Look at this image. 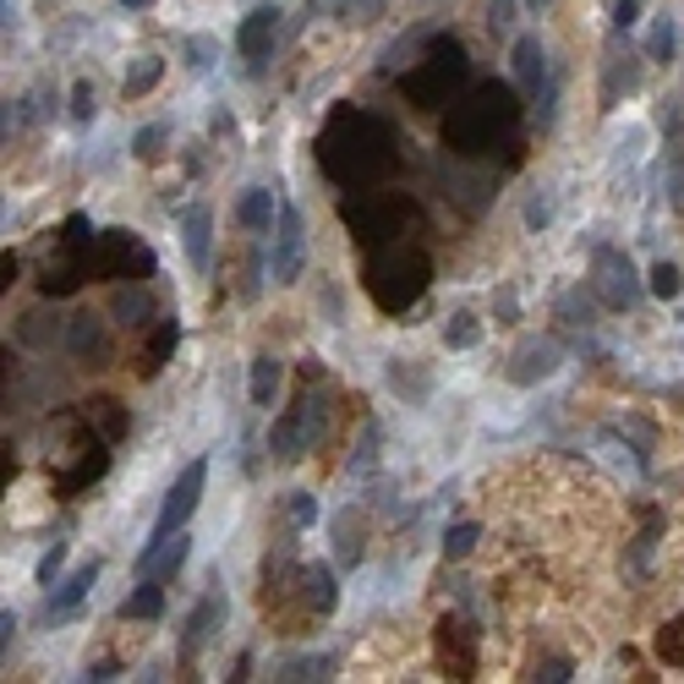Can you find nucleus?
<instances>
[{
  "label": "nucleus",
  "instance_id": "obj_1",
  "mask_svg": "<svg viewBox=\"0 0 684 684\" xmlns=\"http://www.w3.org/2000/svg\"><path fill=\"white\" fill-rule=\"evenodd\" d=\"M318 164H323L340 186L362 192V186L384 181V175L400 164V148H395L389 121H378V116H367V110H356V105H340V110L329 116L323 137H318Z\"/></svg>",
  "mask_w": 684,
  "mask_h": 684
},
{
  "label": "nucleus",
  "instance_id": "obj_2",
  "mask_svg": "<svg viewBox=\"0 0 684 684\" xmlns=\"http://www.w3.org/2000/svg\"><path fill=\"white\" fill-rule=\"evenodd\" d=\"M515 121H521V105H515V94L504 88V83H482V88H471L455 110H449V121H443V142L455 148V153H488V148H499L504 137L515 132Z\"/></svg>",
  "mask_w": 684,
  "mask_h": 684
},
{
  "label": "nucleus",
  "instance_id": "obj_3",
  "mask_svg": "<svg viewBox=\"0 0 684 684\" xmlns=\"http://www.w3.org/2000/svg\"><path fill=\"white\" fill-rule=\"evenodd\" d=\"M471 83V61L455 39H432L427 55L400 77V94H406L416 110H438V105H455L460 88Z\"/></svg>",
  "mask_w": 684,
  "mask_h": 684
},
{
  "label": "nucleus",
  "instance_id": "obj_4",
  "mask_svg": "<svg viewBox=\"0 0 684 684\" xmlns=\"http://www.w3.org/2000/svg\"><path fill=\"white\" fill-rule=\"evenodd\" d=\"M427 279H432L427 253H421V247H406V242H384V247L373 253V264H367V290H373V301H378L384 312L416 307L421 290H427Z\"/></svg>",
  "mask_w": 684,
  "mask_h": 684
},
{
  "label": "nucleus",
  "instance_id": "obj_5",
  "mask_svg": "<svg viewBox=\"0 0 684 684\" xmlns=\"http://www.w3.org/2000/svg\"><path fill=\"white\" fill-rule=\"evenodd\" d=\"M94 242H99V236L88 231V220L72 214V220L61 225L55 253L44 258L39 290H44V296H72V290H83V279H94Z\"/></svg>",
  "mask_w": 684,
  "mask_h": 684
},
{
  "label": "nucleus",
  "instance_id": "obj_6",
  "mask_svg": "<svg viewBox=\"0 0 684 684\" xmlns=\"http://www.w3.org/2000/svg\"><path fill=\"white\" fill-rule=\"evenodd\" d=\"M312 378H318V367H307V389L296 395V406L274 421L269 449L279 455V460H301V455H312L318 438H323V427H329V400L312 395Z\"/></svg>",
  "mask_w": 684,
  "mask_h": 684
},
{
  "label": "nucleus",
  "instance_id": "obj_7",
  "mask_svg": "<svg viewBox=\"0 0 684 684\" xmlns=\"http://www.w3.org/2000/svg\"><path fill=\"white\" fill-rule=\"evenodd\" d=\"M416 203L410 197H378V192H362V203H345V225L356 231V242L367 247H384V242H400L406 225H416Z\"/></svg>",
  "mask_w": 684,
  "mask_h": 684
},
{
  "label": "nucleus",
  "instance_id": "obj_8",
  "mask_svg": "<svg viewBox=\"0 0 684 684\" xmlns=\"http://www.w3.org/2000/svg\"><path fill=\"white\" fill-rule=\"evenodd\" d=\"M153 274V247L132 236V231H99V242H94V279H148Z\"/></svg>",
  "mask_w": 684,
  "mask_h": 684
},
{
  "label": "nucleus",
  "instance_id": "obj_9",
  "mask_svg": "<svg viewBox=\"0 0 684 684\" xmlns=\"http://www.w3.org/2000/svg\"><path fill=\"white\" fill-rule=\"evenodd\" d=\"M591 290H597V301H602V307H613V312H630V307L641 301V279H635V264H630L619 247H597V253H591Z\"/></svg>",
  "mask_w": 684,
  "mask_h": 684
},
{
  "label": "nucleus",
  "instance_id": "obj_10",
  "mask_svg": "<svg viewBox=\"0 0 684 684\" xmlns=\"http://www.w3.org/2000/svg\"><path fill=\"white\" fill-rule=\"evenodd\" d=\"M110 438H99V432H77V443L61 455V466H55V493H83L88 482H99L105 477V466H110Z\"/></svg>",
  "mask_w": 684,
  "mask_h": 684
},
{
  "label": "nucleus",
  "instance_id": "obj_11",
  "mask_svg": "<svg viewBox=\"0 0 684 684\" xmlns=\"http://www.w3.org/2000/svg\"><path fill=\"white\" fill-rule=\"evenodd\" d=\"M203 482H209V466H203V460H192V466L175 477V488L164 493L159 521H153V537H170V532H181V526L192 521V510H197V499H203Z\"/></svg>",
  "mask_w": 684,
  "mask_h": 684
},
{
  "label": "nucleus",
  "instance_id": "obj_12",
  "mask_svg": "<svg viewBox=\"0 0 684 684\" xmlns=\"http://www.w3.org/2000/svg\"><path fill=\"white\" fill-rule=\"evenodd\" d=\"M307 264V236H301V214L279 209V231H274V285H290Z\"/></svg>",
  "mask_w": 684,
  "mask_h": 684
},
{
  "label": "nucleus",
  "instance_id": "obj_13",
  "mask_svg": "<svg viewBox=\"0 0 684 684\" xmlns=\"http://www.w3.org/2000/svg\"><path fill=\"white\" fill-rule=\"evenodd\" d=\"M438 663L449 669V680H471L477 674V641L460 619H443L438 624Z\"/></svg>",
  "mask_w": 684,
  "mask_h": 684
},
{
  "label": "nucleus",
  "instance_id": "obj_14",
  "mask_svg": "<svg viewBox=\"0 0 684 684\" xmlns=\"http://www.w3.org/2000/svg\"><path fill=\"white\" fill-rule=\"evenodd\" d=\"M186 547H192L186 526H181V532H170V537H153L148 553L137 558V580H170V575L186 564Z\"/></svg>",
  "mask_w": 684,
  "mask_h": 684
},
{
  "label": "nucleus",
  "instance_id": "obj_15",
  "mask_svg": "<svg viewBox=\"0 0 684 684\" xmlns=\"http://www.w3.org/2000/svg\"><path fill=\"white\" fill-rule=\"evenodd\" d=\"M66 345H72V356H77L83 367H99V362L110 356V340H105V318H99V312H77V318L66 323Z\"/></svg>",
  "mask_w": 684,
  "mask_h": 684
},
{
  "label": "nucleus",
  "instance_id": "obj_16",
  "mask_svg": "<svg viewBox=\"0 0 684 684\" xmlns=\"http://www.w3.org/2000/svg\"><path fill=\"white\" fill-rule=\"evenodd\" d=\"M553 367H558V345H553V340H532V345L515 351L510 378H515V384H543V378H553Z\"/></svg>",
  "mask_w": 684,
  "mask_h": 684
},
{
  "label": "nucleus",
  "instance_id": "obj_17",
  "mask_svg": "<svg viewBox=\"0 0 684 684\" xmlns=\"http://www.w3.org/2000/svg\"><path fill=\"white\" fill-rule=\"evenodd\" d=\"M274 28H279V11H274V6L247 11V22H242V33H236V50H242L247 61H264L274 44Z\"/></svg>",
  "mask_w": 684,
  "mask_h": 684
},
{
  "label": "nucleus",
  "instance_id": "obj_18",
  "mask_svg": "<svg viewBox=\"0 0 684 684\" xmlns=\"http://www.w3.org/2000/svg\"><path fill=\"white\" fill-rule=\"evenodd\" d=\"M510 61H515L521 88H526V94H543V88H547V55H543V44H537L532 33H521V39H515Z\"/></svg>",
  "mask_w": 684,
  "mask_h": 684
},
{
  "label": "nucleus",
  "instance_id": "obj_19",
  "mask_svg": "<svg viewBox=\"0 0 684 684\" xmlns=\"http://www.w3.org/2000/svg\"><path fill=\"white\" fill-rule=\"evenodd\" d=\"M209 231H214V214H209L203 203H192V209L181 214V247H186L192 269H209Z\"/></svg>",
  "mask_w": 684,
  "mask_h": 684
},
{
  "label": "nucleus",
  "instance_id": "obj_20",
  "mask_svg": "<svg viewBox=\"0 0 684 684\" xmlns=\"http://www.w3.org/2000/svg\"><path fill=\"white\" fill-rule=\"evenodd\" d=\"M301 597H307L312 613H334V608H340V580H334V569H329V564H307V569H301Z\"/></svg>",
  "mask_w": 684,
  "mask_h": 684
},
{
  "label": "nucleus",
  "instance_id": "obj_21",
  "mask_svg": "<svg viewBox=\"0 0 684 684\" xmlns=\"http://www.w3.org/2000/svg\"><path fill=\"white\" fill-rule=\"evenodd\" d=\"M175 345H181V323H170V318H164V323L153 329V340L142 345V356H137V373H142V378H153V373H159V367L175 356Z\"/></svg>",
  "mask_w": 684,
  "mask_h": 684
},
{
  "label": "nucleus",
  "instance_id": "obj_22",
  "mask_svg": "<svg viewBox=\"0 0 684 684\" xmlns=\"http://www.w3.org/2000/svg\"><path fill=\"white\" fill-rule=\"evenodd\" d=\"M94 580H99V558L77 564V569H72L66 580H61V591L50 597V613H72V608H77V602L88 597V586H94Z\"/></svg>",
  "mask_w": 684,
  "mask_h": 684
},
{
  "label": "nucleus",
  "instance_id": "obj_23",
  "mask_svg": "<svg viewBox=\"0 0 684 684\" xmlns=\"http://www.w3.org/2000/svg\"><path fill=\"white\" fill-rule=\"evenodd\" d=\"M214 619H220V597H203L197 602V613L186 619V630H181V658H197V646L214 635Z\"/></svg>",
  "mask_w": 684,
  "mask_h": 684
},
{
  "label": "nucleus",
  "instance_id": "obj_24",
  "mask_svg": "<svg viewBox=\"0 0 684 684\" xmlns=\"http://www.w3.org/2000/svg\"><path fill=\"white\" fill-rule=\"evenodd\" d=\"M88 427L94 432H105L110 443H121L127 438V410H121V400H110V395H99V400H88Z\"/></svg>",
  "mask_w": 684,
  "mask_h": 684
},
{
  "label": "nucleus",
  "instance_id": "obj_25",
  "mask_svg": "<svg viewBox=\"0 0 684 684\" xmlns=\"http://www.w3.org/2000/svg\"><path fill=\"white\" fill-rule=\"evenodd\" d=\"M236 220H242L247 231H274V192L253 186V192L236 203Z\"/></svg>",
  "mask_w": 684,
  "mask_h": 684
},
{
  "label": "nucleus",
  "instance_id": "obj_26",
  "mask_svg": "<svg viewBox=\"0 0 684 684\" xmlns=\"http://www.w3.org/2000/svg\"><path fill=\"white\" fill-rule=\"evenodd\" d=\"M164 613V591L159 580H137V591L121 602V619H159Z\"/></svg>",
  "mask_w": 684,
  "mask_h": 684
},
{
  "label": "nucleus",
  "instance_id": "obj_27",
  "mask_svg": "<svg viewBox=\"0 0 684 684\" xmlns=\"http://www.w3.org/2000/svg\"><path fill=\"white\" fill-rule=\"evenodd\" d=\"M159 77H164V61H159V55H142V61H132V72H127L121 94H127V99H142V94H153V88H159Z\"/></svg>",
  "mask_w": 684,
  "mask_h": 684
},
{
  "label": "nucleus",
  "instance_id": "obj_28",
  "mask_svg": "<svg viewBox=\"0 0 684 684\" xmlns=\"http://www.w3.org/2000/svg\"><path fill=\"white\" fill-rule=\"evenodd\" d=\"M279 384H285V367H279L274 356H258V362H253V406H274Z\"/></svg>",
  "mask_w": 684,
  "mask_h": 684
},
{
  "label": "nucleus",
  "instance_id": "obj_29",
  "mask_svg": "<svg viewBox=\"0 0 684 684\" xmlns=\"http://www.w3.org/2000/svg\"><path fill=\"white\" fill-rule=\"evenodd\" d=\"M674 50H680V33H674V17H658V22L646 28V61H658V66H669V61H674Z\"/></svg>",
  "mask_w": 684,
  "mask_h": 684
},
{
  "label": "nucleus",
  "instance_id": "obj_30",
  "mask_svg": "<svg viewBox=\"0 0 684 684\" xmlns=\"http://www.w3.org/2000/svg\"><path fill=\"white\" fill-rule=\"evenodd\" d=\"M443 345H449V351H471V345H482V323H477L471 312H455V318L443 323Z\"/></svg>",
  "mask_w": 684,
  "mask_h": 684
},
{
  "label": "nucleus",
  "instance_id": "obj_31",
  "mask_svg": "<svg viewBox=\"0 0 684 684\" xmlns=\"http://www.w3.org/2000/svg\"><path fill=\"white\" fill-rule=\"evenodd\" d=\"M323 11L340 22H373V17H384V0H323Z\"/></svg>",
  "mask_w": 684,
  "mask_h": 684
},
{
  "label": "nucleus",
  "instance_id": "obj_32",
  "mask_svg": "<svg viewBox=\"0 0 684 684\" xmlns=\"http://www.w3.org/2000/svg\"><path fill=\"white\" fill-rule=\"evenodd\" d=\"M658 658H663L669 669H684V613L658 630Z\"/></svg>",
  "mask_w": 684,
  "mask_h": 684
},
{
  "label": "nucleus",
  "instance_id": "obj_33",
  "mask_svg": "<svg viewBox=\"0 0 684 684\" xmlns=\"http://www.w3.org/2000/svg\"><path fill=\"white\" fill-rule=\"evenodd\" d=\"M477 543H482V526L460 521V526H449V532H443V558H466Z\"/></svg>",
  "mask_w": 684,
  "mask_h": 684
},
{
  "label": "nucleus",
  "instance_id": "obj_34",
  "mask_svg": "<svg viewBox=\"0 0 684 684\" xmlns=\"http://www.w3.org/2000/svg\"><path fill=\"white\" fill-rule=\"evenodd\" d=\"M646 279H652V296H663V301H674V296L684 290V269H680V264H652Z\"/></svg>",
  "mask_w": 684,
  "mask_h": 684
},
{
  "label": "nucleus",
  "instance_id": "obj_35",
  "mask_svg": "<svg viewBox=\"0 0 684 684\" xmlns=\"http://www.w3.org/2000/svg\"><path fill=\"white\" fill-rule=\"evenodd\" d=\"M334 674V658H296L279 669V680H329Z\"/></svg>",
  "mask_w": 684,
  "mask_h": 684
},
{
  "label": "nucleus",
  "instance_id": "obj_36",
  "mask_svg": "<svg viewBox=\"0 0 684 684\" xmlns=\"http://www.w3.org/2000/svg\"><path fill=\"white\" fill-rule=\"evenodd\" d=\"M410 367H416V362H389V384H395L400 395H410V400H427V378H416Z\"/></svg>",
  "mask_w": 684,
  "mask_h": 684
},
{
  "label": "nucleus",
  "instance_id": "obj_37",
  "mask_svg": "<svg viewBox=\"0 0 684 684\" xmlns=\"http://www.w3.org/2000/svg\"><path fill=\"white\" fill-rule=\"evenodd\" d=\"M334 537H340V564H356V558H362V543H356V510L334 521Z\"/></svg>",
  "mask_w": 684,
  "mask_h": 684
},
{
  "label": "nucleus",
  "instance_id": "obj_38",
  "mask_svg": "<svg viewBox=\"0 0 684 684\" xmlns=\"http://www.w3.org/2000/svg\"><path fill=\"white\" fill-rule=\"evenodd\" d=\"M110 312H116V318H127V323H142V318H148V290H137V285H132V290H121Z\"/></svg>",
  "mask_w": 684,
  "mask_h": 684
},
{
  "label": "nucleus",
  "instance_id": "obj_39",
  "mask_svg": "<svg viewBox=\"0 0 684 684\" xmlns=\"http://www.w3.org/2000/svg\"><path fill=\"white\" fill-rule=\"evenodd\" d=\"M290 521L296 526H312L318 521V499L312 493H290Z\"/></svg>",
  "mask_w": 684,
  "mask_h": 684
},
{
  "label": "nucleus",
  "instance_id": "obj_40",
  "mask_svg": "<svg viewBox=\"0 0 684 684\" xmlns=\"http://www.w3.org/2000/svg\"><path fill=\"white\" fill-rule=\"evenodd\" d=\"M61 564H66V543H55V547H50V553H44V558H39V586H50Z\"/></svg>",
  "mask_w": 684,
  "mask_h": 684
},
{
  "label": "nucleus",
  "instance_id": "obj_41",
  "mask_svg": "<svg viewBox=\"0 0 684 684\" xmlns=\"http://www.w3.org/2000/svg\"><path fill=\"white\" fill-rule=\"evenodd\" d=\"M159 142H164V127H142V132L132 137L137 159H153V153H159Z\"/></svg>",
  "mask_w": 684,
  "mask_h": 684
},
{
  "label": "nucleus",
  "instance_id": "obj_42",
  "mask_svg": "<svg viewBox=\"0 0 684 684\" xmlns=\"http://www.w3.org/2000/svg\"><path fill=\"white\" fill-rule=\"evenodd\" d=\"M186 61L203 72V66H214V39H186Z\"/></svg>",
  "mask_w": 684,
  "mask_h": 684
},
{
  "label": "nucleus",
  "instance_id": "obj_43",
  "mask_svg": "<svg viewBox=\"0 0 684 684\" xmlns=\"http://www.w3.org/2000/svg\"><path fill=\"white\" fill-rule=\"evenodd\" d=\"M72 116H77V121L94 116V83H77V88H72Z\"/></svg>",
  "mask_w": 684,
  "mask_h": 684
},
{
  "label": "nucleus",
  "instance_id": "obj_44",
  "mask_svg": "<svg viewBox=\"0 0 684 684\" xmlns=\"http://www.w3.org/2000/svg\"><path fill=\"white\" fill-rule=\"evenodd\" d=\"M373 449H378V421H367V432H362V443H356V460H351V466H356V471H362V466H373Z\"/></svg>",
  "mask_w": 684,
  "mask_h": 684
},
{
  "label": "nucleus",
  "instance_id": "obj_45",
  "mask_svg": "<svg viewBox=\"0 0 684 684\" xmlns=\"http://www.w3.org/2000/svg\"><path fill=\"white\" fill-rule=\"evenodd\" d=\"M558 312H564L569 323H591V307H586L580 296H564V301H558Z\"/></svg>",
  "mask_w": 684,
  "mask_h": 684
},
{
  "label": "nucleus",
  "instance_id": "obj_46",
  "mask_svg": "<svg viewBox=\"0 0 684 684\" xmlns=\"http://www.w3.org/2000/svg\"><path fill=\"white\" fill-rule=\"evenodd\" d=\"M641 22V0H619L613 6V28H635Z\"/></svg>",
  "mask_w": 684,
  "mask_h": 684
},
{
  "label": "nucleus",
  "instance_id": "obj_47",
  "mask_svg": "<svg viewBox=\"0 0 684 684\" xmlns=\"http://www.w3.org/2000/svg\"><path fill=\"white\" fill-rule=\"evenodd\" d=\"M547 220H553V209H547V197H532V203H526V225H532V231H543Z\"/></svg>",
  "mask_w": 684,
  "mask_h": 684
},
{
  "label": "nucleus",
  "instance_id": "obj_48",
  "mask_svg": "<svg viewBox=\"0 0 684 684\" xmlns=\"http://www.w3.org/2000/svg\"><path fill=\"white\" fill-rule=\"evenodd\" d=\"M515 22V0H493V28H510Z\"/></svg>",
  "mask_w": 684,
  "mask_h": 684
},
{
  "label": "nucleus",
  "instance_id": "obj_49",
  "mask_svg": "<svg viewBox=\"0 0 684 684\" xmlns=\"http://www.w3.org/2000/svg\"><path fill=\"white\" fill-rule=\"evenodd\" d=\"M88 680H116V658H99V663L88 669Z\"/></svg>",
  "mask_w": 684,
  "mask_h": 684
},
{
  "label": "nucleus",
  "instance_id": "obj_50",
  "mask_svg": "<svg viewBox=\"0 0 684 684\" xmlns=\"http://www.w3.org/2000/svg\"><path fill=\"white\" fill-rule=\"evenodd\" d=\"M121 6H132V11H148V6H153V0H121Z\"/></svg>",
  "mask_w": 684,
  "mask_h": 684
},
{
  "label": "nucleus",
  "instance_id": "obj_51",
  "mask_svg": "<svg viewBox=\"0 0 684 684\" xmlns=\"http://www.w3.org/2000/svg\"><path fill=\"white\" fill-rule=\"evenodd\" d=\"M532 6H547V0H532Z\"/></svg>",
  "mask_w": 684,
  "mask_h": 684
}]
</instances>
